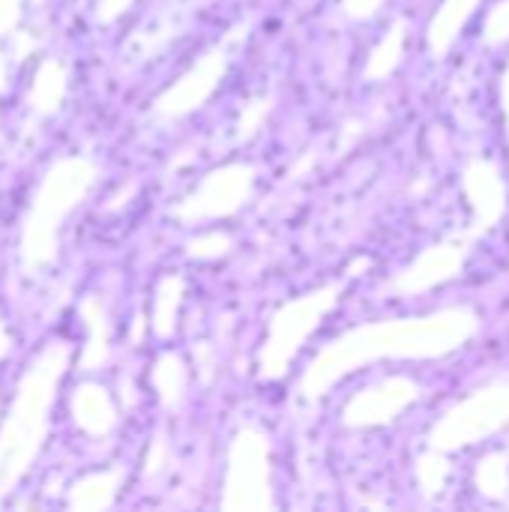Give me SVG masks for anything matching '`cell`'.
Returning a JSON list of instances; mask_svg holds the SVG:
<instances>
[{"label":"cell","instance_id":"3957f363","mask_svg":"<svg viewBox=\"0 0 509 512\" xmlns=\"http://www.w3.org/2000/svg\"><path fill=\"white\" fill-rule=\"evenodd\" d=\"M6 348V339H3V333H0V351Z\"/></svg>","mask_w":509,"mask_h":512},{"label":"cell","instance_id":"7a4b0ae2","mask_svg":"<svg viewBox=\"0 0 509 512\" xmlns=\"http://www.w3.org/2000/svg\"><path fill=\"white\" fill-rule=\"evenodd\" d=\"M0 90H3V60H0Z\"/></svg>","mask_w":509,"mask_h":512},{"label":"cell","instance_id":"6da1fadb","mask_svg":"<svg viewBox=\"0 0 509 512\" xmlns=\"http://www.w3.org/2000/svg\"><path fill=\"white\" fill-rule=\"evenodd\" d=\"M45 366H48V354L27 378L18 405L12 408V417L0 435V462H3L0 468H6V483L21 477L30 453L36 450V441L42 438V423L51 402V372H45Z\"/></svg>","mask_w":509,"mask_h":512}]
</instances>
